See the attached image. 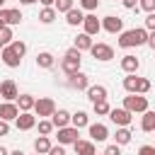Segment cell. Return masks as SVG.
I'll list each match as a JSON object with an SVG mask.
<instances>
[{
    "label": "cell",
    "mask_w": 155,
    "mask_h": 155,
    "mask_svg": "<svg viewBox=\"0 0 155 155\" xmlns=\"http://www.w3.org/2000/svg\"><path fill=\"white\" fill-rule=\"evenodd\" d=\"M148 44V29H128L119 34V46L121 48H131V46H143Z\"/></svg>",
    "instance_id": "obj_1"
},
{
    "label": "cell",
    "mask_w": 155,
    "mask_h": 155,
    "mask_svg": "<svg viewBox=\"0 0 155 155\" xmlns=\"http://www.w3.org/2000/svg\"><path fill=\"white\" fill-rule=\"evenodd\" d=\"M124 90L128 94H148L150 92V80L148 78H138L136 73H128L124 78Z\"/></svg>",
    "instance_id": "obj_2"
},
{
    "label": "cell",
    "mask_w": 155,
    "mask_h": 155,
    "mask_svg": "<svg viewBox=\"0 0 155 155\" xmlns=\"http://www.w3.org/2000/svg\"><path fill=\"white\" fill-rule=\"evenodd\" d=\"M80 61H82V51H78L75 46L73 48H68L65 51V56H63V61H61V68H63V73L70 78V75H75L78 70H80Z\"/></svg>",
    "instance_id": "obj_3"
},
{
    "label": "cell",
    "mask_w": 155,
    "mask_h": 155,
    "mask_svg": "<svg viewBox=\"0 0 155 155\" xmlns=\"http://www.w3.org/2000/svg\"><path fill=\"white\" fill-rule=\"evenodd\" d=\"M124 109H128L131 114H143V111H148V97L128 94V97H124Z\"/></svg>",
    "instance_id": "obj_4"
},
{
    "label": "cell",
    "mask_w": 155,
    "mask_h": 155,
    "mask_svg": "<svg viewBox=\"0 0 155 155\" xmlns=\"http://www.w3.org/2000/svg\"><path fill=\"white\" fill-rule=\"evenodd\" d=\"M90 53H92V58H97V61H111V58H114V48H111L109 44H92V46H90Z\"/></svg>",
    "instance_id": "obj_5"
},
{
    "label": "cell",
    "mask_w": 155,
    "mask_h": 155,
    "mask_svg": "<svg viewBox=\"0 0 155 155\" xmlns=\"http://www.w3.org/2000/svg\"><path fill=\"white\" fill-rule=\"evenodd\" d=\"M34 111H36V116H51L56 111V104H53L51 97H39L34 102Z\"/></svg>",
    "instance_id": "obj_6"
},
{
    "label": "cell",
    "mask_w": 155,
    "mask_h": 155,
    "mask_svg": "<svg viewBox=\"0 0 155 155\" xmlns=\"http://www.w3.org/2000/svg\"><path fill=\"white\" fill-rule=\"evenodd\" d=\"M107 116H109L116 126H128V124H131V119H133V114H131L128 109H124V107H121V109H109V114H107Z\"/></svg>",
    "instance_id": "obj_7"
},
{
    "label": "cell",
    "mask_w": 155,
    "mask_h": 155,
    "mask_svg": "<svg viewBox=\"0 0 155 155\" xmlns=\"http://www.w3.org/2000/svg\"><path fill=\"white\" fill-rule=\"evenodd\" d=\"M17 94H19V90H17V85H15V80H2L0 82V97L5 99V102H15L17 99Z\"/></svg>",
    "instance_id": "obj_8"
},
{
    "label": "cell",
    "mask_w": 155,
    "mask_h": 155,
    "mask_svg": "<svg viewBox=\"0 0 155 155\" xmlns=\"http://www.w3.org/2000/svg\"><path fill=\"white\" fill-rule=\"evenodd\" d=\"M102 29H104V31H109V34H121V31H124V19H121V17L109 15V17H104V19H102Z\"/></svg>",
    "instance_id": "obj_9"
},
{
    "label": "cell",
    "mask_w": 155,
    "mask_h": 155,
    "mask_svg": "<svg viewBox=\"0 0 155 155\" xmlns=\"http://www.w3.org/2000/svg\"><path fill=\"white\" fill-rule=\"evenodd\" d=\"M0 58H2V63L7 65V68H19V63H22V58L12 51V46L7 44V46H2V51H0Z\"/></svg>",
    "instance_id": "obj_10"
},
{
    "label": "cell",
    "mask_w": 155,
    "mask_h": 155,
    "mask_svg": "<svg viewBox=\"0 0 155 155\" xmlns=\"http://www.w3.org/2000/svg\"><path fill=\"white\" fill-rule=\"evenodd\" d=\"M78 140V128L75 126H63L58 128V143L61 145H73Z\"/></svg>",
    "instance_id": "obj_11"
},
{
    "label": "cell",
    "mask_w": 155,
    "mask_h": 155,
    "mask_svg": "<svg viewBox=\"0 0 155 155\" xmlns=\"http://www.w3.org/2000/svg\"><path fill=\"white\" fill-rule=\"evenodd\" d=\"M82 29H85V34L94 36V34L102 31V22L97 19V15H85V19H82Z\"/></svg>",
    "instance_id": "obj_12"
},
{
    "label": "cell",
    "mask_w": 155,
    "mask_h": 155,
    "mask_svg": "<svg viewBox=\"0 0 155 155\" xmlns=\"http://www.w3.org/2000/svg\"><path fill=\"white\" fill-rule=\"evenodd\" d=\"M15 124H17L19 131H29V128L36 126V116H34L31 111H19V116L15 119Z\"/></svg>",
    "instance_id": "obj_13"
},
{
    "label": "cell",
    "mask_w": 155,
    "mask_h": 155,
    "mask_svg": "<svg viewBox=\"0 0 155 155\" xmlns=\"http://www.w3.org/2000/svg\"><path fill=\"white\" fill-rule=\"evenodd\" d=\"M87 131H90V138L97 140V143H102V140L109 138V128L104 124H87Z\"/></svg>",
    "instance_id": "obj_14"
},
{
    "label": "cell",
    "mask_w": 155,
    "mask_h": 155,
    "mask_svg": "<svg viewBox=\"0 0 155 155\" xmlns=\"http://www.w3.org/2000/svg\"><path fill=\"white\" fill-rule=\"evenodd\" d=\"M19 116V107L15 102H2L0 104V119L2 121H15Z\"/></svg>",
    "instance_id": "obj_15"
},
{
    "label": "cell",
    "mask_w": 155,
    "mask_h": 155,
    "mask_svg": "<svg viewBox=\"0 0 155 155\" xmlns=\"http://www.w3.org/2000/svg\"><path fill=\"white\" fill-rule=\"evenodd\" d=\"M51 124H53V128L70 126V111H65V109H56V111L51 114Z\"/></svg>",
    "instance_id": "obj_16"
},
{
    "label": "cell",
    "mask_w": 155,
    "mask_h": 155,
    "mask_svg": "<svg viewBox=\"0 0 155 155\" xmlns=\"http://www.w3.org/2000/svg\"><path fill=\"white\" fill-rule=\"evenodd\" d=\"M85 92H87V99H90V102H102V99H107V94H109L104 85H90Z\"/></svg>",
    "instance_id": "obj_17"
},
{
    "label": "cell",
    "mask_w": 155,
    "mask_h": 155,
    "mask_svg": "<svg viewBox=\"0 0 155 155\" xmlns=\"http://www.w3.org/2000/svg\"><path fill=\"white\" fill-rule=\"evenodd\" d=\"M0 19H2V24L15 27V24L22 22V12L19 10H0Z\"/></svg>",
    "instance_id": "obj_18"
},
{
    "label": "cell",
    "mask_w": 155,
    "mask_h": 155,
    "mask_svg": "<svg viewBox=\"0 0 155 155\" xmlns=\"http://www.w3.org/2000/svg\"><path fill=\"white\" fill-rule=\"evenodd\" d=\"M73 148H75V155H97V150H94V140H75L73 143Z\"/></svg>",
    "instance_id": "obj_19"
},
{
    "label": "cell",
    "mask_w": 155,
    "mask_h": 155,
    "mask_svg": "<svg viewBox=\"0 0 155 155\" xmlns=\"http://www.w3.org/2000/svg\"><path fill=\"white\" fill-rule=\"evenodd\" d=\"M138 68H140V61H138L136 56L126 53V56L121 58V70H124V73H138Z\"/></svg>",
    "instance_id": "obj_20"
},
{
    "label": "cell",
    "mask_w": 155,
    "mask_h": 155,
    "mask_svg": "<svg viewBox=\"0 0 155 155\" xmlns=\"http://www.w3.org/2000/svg\"><path fill=\"white\" fill-rule=\"evenodd\" d=\"M70 85H73L75 90H87V87H90V78L78 70L75 75H70Z\"/></svg>",
    "instance_id": "obj_21"
},
{
    "label": "cell",
    "mask_w": 155,
    "mask_h": 155,
    "mask_svg": "<svg viewBox=\"0 0 155 155\" xmlns=\"http://www.w3.org/2000/svg\"><path fill=\"white\" fill-rule=\"evenodd\" d=\"M140 128L145 131V133H153L155 131V111H143V119H140Z\"/></svg>",
    "instance_id": "obj_22"
},
{
    "label": "cell",
    "mask_w": 155,
    "mask_h": 155,
    "mask_svg": "<svg viewBox=\"0 0 155 155\" xmlns=\"http://www.w3.org/2000/svg\"><path fill=\"white\" fill-rule=\"evenodd\" d=\"M82 19H85V15H82V10H80V7H78V10L73 7V10H68V12H65V22H68L70 27L82 24Z\"/></svg>",
    "instance_id": "obj_23"
},
{
    "label": "cell",
    "mask_w": 155,
    "mask_h": 155,
    "mask_svg": "<svg viewBox=\"0 0 155 155\" xmlns=\"http://www.w3.org/2000/svg\"><path fill=\"white\" fill-rule=\"evenodd\" d=\"M92 44H94V41H92V36H90V34H85V31L75 36V48H78V51H90V46H92Z\"/></svg>",
    "instance_id": "obj_24"
},
{
    "label": "cell",
    "mask_w": 155,
    "mask_h": 155,
    "mask_svg": "<svg viewBox=\"0 0 155 155\" xmlns=\"http://www.w3.org/2000/svg\"><path fill=\"white\" fill-rule=\"evenodd\" d=\"M90 124V116L85 114V111H75V114H70V126H75L78 131L82 128V126H87Z\"/></svg>",
    "instance_id": "obj_25"
},
{
    "label": "cell",
    "mask_w": 155,
    "mask_h": 155,
    "mask_svg": "<svg viewBox=\"0 0 155 155\" xmlns=\"http://www.w3.org/2000/svg\"><path fill=\"white\" fill-rule=\"evenodd\" d=\"M34 97L31 94H17V107H19V111H29V109H34Z\"/></svg>",
    "instance_id": "obj_26"
},
{
    "label": "cell",
    "mask_w": 155,
    "mask_h": 155,
    "mask_svg": "<svg viewBox=\"0 0 155 155\" xmlns=\"http://www.w3.org/2000/svg\"><path fill=\"white\" fill-rule=\"evenodd\" d=\"M114 138H116V145H126V143H131V131H128V126H119Z\"/></svg>",
    "instance_id": "obj_27"
},
{
    "label": "cell",
    "mask_w": 155,
    "mask_h": 155,
    "mask_svg": "<svg viewBox=\"0 0 155 155\" xmlns=\"http://www.w3.org/2000/svg\"><path fill=\"white\" fill-rule=\"evenodd\" d=\"M34 150L41 153V155H46V153L51 150V140H48V136H39V138L34 140Z\"/></svg>",
    "instance_id": "obj_28"
},
{
    "label": "cell",
    "mask_w": 155,
    "mask_h": 155,
    "mask_svg": "<svg viewBox=\"0 0 155 155\" xmlns=\"http://www.w3.org/2000/svg\"><path fill=\"white\" fill-rule=\"evenodd\" d=\"M36 65H39V68H53V53L41 51V53L36 56Z\"/></svg>",
    "instance_id": "obj_29"
},
{
    "label": "cell",
    "mask_w": 155,
    "mask_h": 155,
    "mask_svg": "<svg viewBox=\"0 0 155 155\" xmlns=\"http://www.w3.org/2000/svg\"><path fill=\"white\" fill-rule=\"evenodd\" d=\"M53 19H56V7H44L39 12V22L41 24H51Z\"/></svg>",
    "instance_id": "obj_30"
},
{
    "label": "cell",
    "mask_w": 155,
    "mask_h": 155,
    "mask_svg": "<svg viewBox=\"0 0 155 155\" xmlns=\"http://www.w3.org/2000/svg\"><path fill=\"white\" fill-rule=\"evenodd\" d=\"M92 107H94V114H97V116H107L109 109H111L107 99H102V102H92Z\"/></svg>",
    "instance_id": "obj_31"
},
{
    "label": "cell",
    "mask_w": 155,
    "mask_h": 155,
    "mask_svg": "<svg viewBox=\"0 0 155 155\" xmlns=\"http://www.w3.org/2000/svg\"><path fill=\"white\" fill-rule=\"evenodd\" d=\"M0 44H2V46H7V44H12V29H10L7 24H5L2 29H0Z\"/></svg>",
    "instance_id": "obj_32"
},
{
    "label": "cell",
    "mask_w": 155,
    "mask_h": 155,
    "mask_svg": "<svg viewBox=\"0 0 155 155\" xmlns=\"http://www.w3.org/2000/svg\"><path fill=\"white\" fill-rule=\"evenodd\" d=\"M51 131H53V124H51L48 119H41V121H39V133H41V136H51Z\"/></svg>",
    "instance_id": "obj_33"
},
{
    "label": "cell",
    "mask_w": 155,
    "mask_h": 155,
    "mask_svg": "<svg viewBox=\"0 0 155 155\" xmlns=\"http://www.w3.org/2000/svg\"><path fill=\"white\" fill-rule=\"evenodd\" d=\"M53 5H56V12H68V10H73V0H56Z\"/></svg>",
    "instance_id": "obj_34"
},
{
    "label": "cell",
    "mask_w": 155,
    "mask_h": 155,
    "mask_svg": "<svg viewBox=\"0 0 155 155\" xmlns=\"http://www.w3.org/2000/svg\"><path fill=\"white\" fill-rule=\"evenodd\" d=\"M10 46H12V51H15V53H17L19 58H22V56L27 53V44H24V41H12Z\"/></svg>",
    "instance_id": "obj_35"
},
{
    "label": "cell",
    "mask_w": 155,
    "mask_h": 155,
    "mask_svg": "<svg viewBox=\"0 0 155 155\" xmlns=\"http://www.w3.org/2000/svg\"><path fill=\"white\" fill-rule=\"evenodd\" d=\"M80 7L92 12V10H97V7H99V0H80Z\"/></svg>",
    "instance_id": "obj_36"
},
{
    "label": "cell",
    "mask_w": 155,
    "mask_h": 155,
    "mask_svg": "<svg viewBox=\"0 0 155 155\" xmlns=\"http://www.w3.org/2000/svg\"><path fill=\"white\" fill-rule=\"evenodd\" d=\"M145 29H148V31H155V12H148V17H145Z\"/></svg>",
    "instance_id": "obj_37"
},
{
    "label": "cell",
    "mask_w": 155,
    "mask_h": 155,
    "mask_svg": "<svg viewBox=\"0 0 155 155\" xmlns=\"http://www.w3.org/2000/svg\"><path fill=\"white\" fill-rule=\"evenodd\" d=\"M138 5H140L145 12H155V0H140Z\"/></svg>",
    "instance_id": "obj_38"
},
{
    "label": "cell",
    "mask_w": 155,
    "mask_h": 155,
    "mask_svg": "<svg viewBox=\"0 0 155 155\" xmlns=\"http://www.w3.org/2000/svg\"><path fill=\"white\" fill-rule=\"evenodd\" d=\"M104 155H121V145H107V150H104Z\"/></svg>",
    "instance_id": "obj_39"
},
{
    "label": "cell",
    "mask_w": 155,
    "mask_h": 155,
    "mask_svg": "<svg viewBox=\"0 0 155 155\" xmlns=\"http://www.w3.org/2000/svg\"><path fill=\"white\" fill-rule=\"evenodd\" d=\"M136 155H155V148H153V145H140Z\"/></svg>",
    "instance_id": "obj_40"
},
{
    "label": "cell",
    "mask_w": 155,
    "mask_h": 155,
    "mask_svg": "<svg viewBox=\"0 0 155 155\" xmlns=\"http://www.w3.org/2000/svg\"><path fill=\"white\" fill-rule=\"evenodd\" d=\"M46 155H65V150H63V145L58 143V145H51V150H48Z\"/></svg>",
    "instance_id": "obj_41"
},
{
    "label": "cell",
    "mask_w": 155,
    "mask_h": 155,
    "mask_svg": "<svg viewBox=\"0 0 155 155\" xmlns=\"http://www.w3.org/2000/svg\"><path fill=\"white\" fill-rule=\"evenodd\" d=\"M121 5L126 10H133V7H138V0H121Z\"/></svg>",
    "instance_id": "obj_42"
},
{
    "label": "cell",
    "mask_w": 155,
    "mask_h": 155,
    "mask_svg": "<svg viewBox=\"0 0 155 155\" xmlns=\"http://www.w3.org/2000/svg\"><path fill=\"white\" fill-rule=\"evenodd\" d=\"M7 133H10V126H7V121L0 119V136H7Z\"/></svg>",
    "instance_id": "obj_43"
},
{
    "label": "cell",
    "mask_w": 155,
    "mask_h": 155,
    "mask_svg": "<svg viewBox=\"0 0 155 155\" xmlns=\"http://www.w3.org/2000/svg\"><path fill=\"white\" fill-rule=\"evenodd\" d=\"M148 46L155 51V31H148Z\"/></svg>",
    "instance_id": "obj_44"
},
{
    "label": "cell",
    "mask_w": 155,
    "mask_h": 155,
    "mask_svg": "<svg viewBox=\"0 0 155 155\" xmlns=\"http://www.w3.org/2000/svg\"><path fill=\"white\" fill-rule=\"evenodd\" d=\"M39 2H41L44 7H53V2H56V0H39Z\"/></svg>",
    "instance_id": "obj_45"
},
{
    "label": "cell",
    "mask_w": 155,
    "mask_h": 155,
    "mask_svg": "<svg viewBox=\"0 0 155 155\" xmlns=\"http://www.w3.org/2000/svg\"><path fill=\"white\" fill-rule=\"evenodd\" d=\"M0 155H10V150H7V148H2V145H0Z\"/></svg>",
    "instance_id": "obj_46"
},
{
    "label": "cell",
    "mask_w": 155,
    "mask_h": 155,
    "mask_svg": "<svg viewBox=\"0 0 155 155\" xmlns=\"http://www.w3.org/2000/svg\"><path fill=\"white\" fill-rule=\"evenodd\" d=\"M19 2H22V5H34L36 0H19Z\"/></svg>",
    "instance_id": "obj_47"
},
{
    "label": "cell",
    "mask_w": 155,
    "mask_h": 155,
    "mask_svg": "<svg viewBox=\"0 0 155 155\" xmlns=\"http://www.w3.org/2000/svg\"><path fill=\"white\" fill-rule=\"evenodd\" d=\"M10 155H24V153H22V150H12Z\"/></svg>",
    "instance_id": "obj_48"
},
{
    "label": "cell",
    "mask_w": 155,
    "mask_h": 155,
    "mask_svg": "<svg viewBox=\"0 0 155 155\" xmlns=\"http://www.w3.org/2000/svg\"><path fill=\"white\" fill-rule=\"evenodd\" d=\"M2 27H5V24H2V19H0V29H2Z\"/></svg>",
    "instance_id": "obj_49"
},
{
    "label": "cell",
    "mask_w": 155,
    "mask_h": 155,
    "mask_svg": "<svg viewBox=\"0 0 155 155\" xmlns=\"http://www.w3.org/2000/svg\"><path fill=\"white\" fill-rule=\"evenodd\" d=\"M2 2H5V0H0V7H2Z\"/></svg>",
    "instance_id": "obj_50"
},
{
    "label": "cell",
    "mask_w": 155,
    "mask_h": 155,
    "mask_svg": "<svg viewBox=\"0 0 155 155\" xmlns=\"http://www.w3.org/2000/svg\"><path fill=\"white\" fill-rule=\"evenodd\" d=\"M0 51H2V44H0Z\"/></svg>",
    "instance_id": "obj_51"
},
{
    "label": "cell",
    "mask_w": 155,
    "mask_h": 155,
    "mask_svg": "<svg viewBox=\"0 0 155 155\" xmlns=\"http://www.w3.org/2000/svg\"><path fill=\"white\" fill-rule=\"evenodd\" d=\"M34 155H41V153H34Z\"/></svg>",
    "instance_id": "obj_52"
},
{
    "label": "cell",
    "mask_w": 155,
    "mask_h": 155,
    "mask_svg": "<svg viewBox=\"0 0 155 155\" xmlns=\"http://www.w3.org/2000/svg\"><path fill=\"white\" fill-rule=\"evenodd\" d=\"M153 133H155V131H153Z\"/></svg>",
    "instance_id": "obj_53"
},
{
    "label": "cell",
    "mask_w": 155,
    "mask_h": 155,
    "mask_svg": "<svg viewBox=\"0 0 155 155\" xmlns=\"http://www.w3.org/2000/svg\"><path fill=\"white\" fill-rule=\"evenodd\" d=\"M102 155H104V153H102Z\"/></svg>",
    "instance_id": "obj_54"
}]
</instances>
